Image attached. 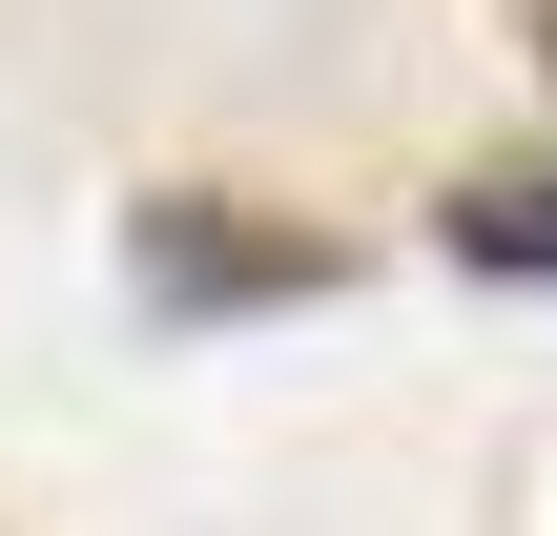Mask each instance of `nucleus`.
I'll list each match as a JSON object with an SVG mask.
<instances>
[{
  "instance_id": "f03ea898",
  "label": "nucleus",
  "mask_w": 557,
  "mask_h": 536,
  "mask_svg": "<svg viewBox=\"0 0 557 536\" xmlns=\"http://www.w3.org/2000/svg\"><path fill=\"white\" fill-rule=\"evenodd\" d=\"M434 248L496 269V289H557V165H475V186H434Z\"/></svg>"
},
{
  "instance_id": "7ed1b4c3",
  "label": "nucleus",
  "mask_w": 557,
  "mask_h": 536,
  "mask_svg": "<svg viewBox=\"0 0 557 536\" xmlns=\"http://www.w3.org/2000/svg\"><path fill=\"white\" fill-rule=\"evenodd\" d=\"M537 62H557V0H537Z\"/></svg>"
},
{
  "instance_id": "f257e3e1",
  "label": "nucleus",
  "mask_w": 557,
  "mask_h": 536,
  "mask_svg": "<svg viewBox=\"0 0 557 536\" xmlns=\"http://www.w3.org/2000/svg\"><path fill=\"white\" fill-rule=\"evenodd\" d=\"M351 289V227L310 207H248V186H145L124 207V310L145 331H269V310H331Z\"/></svg>"
}]
</instances>
